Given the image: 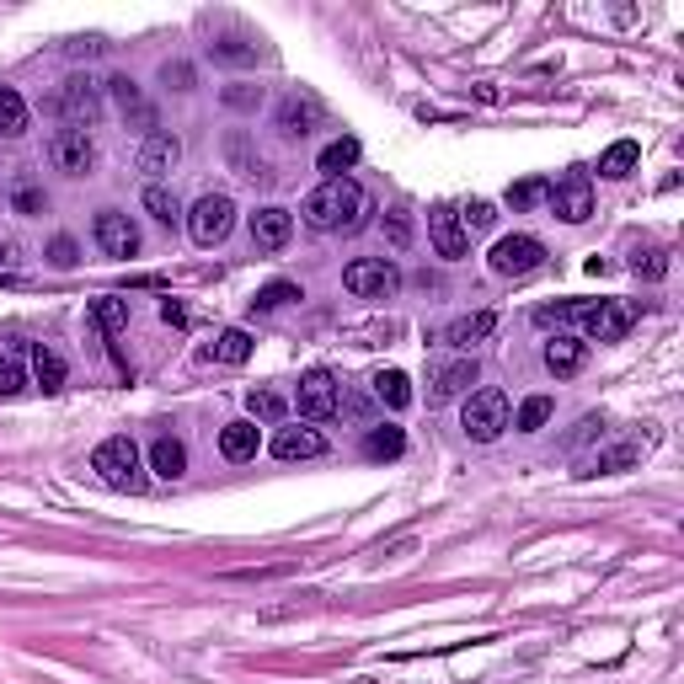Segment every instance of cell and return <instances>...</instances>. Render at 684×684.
Returning <instances> with one entry per match:
<instances>
[{
  "mask_svg": "<svg viewBox=\"0 0 684 684\" xmlns=\"http://www.w3.org/2000/svg\"><path fill=\"white\" fill-rule=\"evenodd\" d=\"M300 214H305L310 230H359L364 214H369V193L353 177H332L305 198Z\"/></svg>",
  "mask_w": 684,
  "mask_h": 684,
  "instance_id": "6da1fadb",
  "label": "cell"
},
{
  "mask_svg": "<svg viewBox=\"0 0 684 684\" xmlns=\"http://www.w3.org/2000/svg\"><path fill=\"white\" fill-rule=\"evenodd\" d=\"M91 471H97L107 487H118V492L145 487V476H139V449H134L129 433H113V439H102L97 449H91Z\"/></svg>",
  "mask_w": 684,
  "mask_h": 684,
  "instance_id": "7a4b0ae2",
  "label": "cell"
},
{
  "mask_svg": "<svg viewBox=\"0 0 684 684\" xmlns=\"http://www.w3.org/2000/svg\"><path fill=\"white\" fill-rule=\"evenodd\" d=\"M43 107H49L54 118H65V129H91V123L102 118V86L86 81V75H70Z\"/></svg>",
  "mask_w": 684,
  "mask_h": 684,
  "instance_id": "3957f363",
  "label": "cell"
},
{
  "mask_svg": "<svg viewBox=\"0 0 684 684\" xmlns=\"http://www.w3.org/2000/svg\"><path fill=\"white\" fill-rule=\"evenodd\" d=\"M508 423H513V407H508V396L497 391V385H487V391H476V396H465V412H460L465 439L492 444V439H497V433H503Z\"/></svg>",
  "mask_w": 684,
  "mask_h": 684,
  "instance_id": "277c9868",
  "label": "cell"
},
{
  "mask_svg": "<svg viewBox=\"0 0 684 684\" xmlns=\"http://www.w3.org/2000/svg\"><path fill=\"white\" fill-rule=\"evenodd\" d=\"M572 321L583 326L588 342H620L631 332L636 310L620 305V300H578V305H572Z\"/></svg>",
  "mask_w": 684,
  "mask_h": 684,
  "instance_id": "5b68a950",
  "label": "cell"
},
{
  "mask_svg": "<svg viewBox=\"0 0 684 684\" xmlns=\"http://www.w3.org/2000/svg\"><path fill=\"white\" fill-rule=\"evenodd\" d=\"M188 230H193L198 246H220L230 230H236V204H230L225 193H204L188 214Z\"/></svg>",
  "mask_w": 684,
  "mask_h": 684,
  "instance_id": "8992f818",
  "label": "cell"
},
{
  "mask_svg": "<svg viewBox=\"0 0 684 684\" xmlns=\"http://www.w3.org/2000/svg\"><path fill=\"white\" fill-rule=\"evenodd\" d=\"M342 284H348V294H359V300H391L401 289V273L385 257H359V262H348Z\"/></svg>",
  "mask_w": 684,
  "mask_h": 684,
  "instance_id": "52a82bcc",
  "label": "cell"
},
{
  "mask_svg": "<svg viewBox=\"0 0 684 684\" xmlns=\"http://www.w3.org/2000/svg\"><path fill=\"white\" fill-rule=\"evenodd\" d=\"M492 273L497 278H530L535 268H546V246H540L535 236H503L492 246Z\"/></svg>",
  "mask_w": 684,
  "mask_h": 684,
  "instance_id": "ba28073f",
  "label": "cell"
},
{
  "mask_svg": "<svg viewBox=\"0 0 684 684\" xmlns=\"http://www.w3.org/2000/svg\"><path fill=\"white\" fill-rule=\"evenodd\" d=\"M49 161H54V171H65V177H86V171L97 166V145H91L86 129H59L49 139Z\"/></svg>",
  "mask_w": 684,
  "mask_h": 684,
  "instance_id": "9c48e42d",
  "label": "cell"
},
{
  "mask_svg": "<svg viewBox=\"0 0 684 684\" xmlns=\"http://www.w3.org/2000/svg\"><path fill=\"white\" fill-rule=\"evenodd\" d=\"M294 407H300L305 423H326V417L337 412V380L326 375V369H310L300 380V396H294Z\"/></svg>",
  "mask_w": 684,
  "mask_h": 684,
  "instance_id": "30bf717a",
  "label": "cell"
},
{
  "mask_svg": "<svg viewBox=\"0 0 684 684\" xmlns=\"http://www.w3.org/2000/svg\"><path fill=\"white\" fill-rule=\"evenodd\" d=\"M546 204H551V214L562 225H583L588 214H594V188H588V177H567V182H556V188H551Z\"/></svg>",
  "mask_w": 684,
  "mask_h": 684,
  "instance_id": "8fae6325",
  "label": "cell"
},
{
  "mask_svg": "<svg viewBox=\"0 0 684 684\" xmlns=\"http://www.w3.org/2000/svg\"><path fill=\"white\" fill-rule=\"evenodd\" d=\"M428 241L439 246V257L449 262H460L465 252H471V236H465V225H460V214L439 204V209H428Z\"/></svg>",
  "mask_w": 684,
  "mask_h": 684,
  "instance_id": "7c38bea8",
  "label": "cell"
},
{
  "mask_svg": "<svg viewBox=\"0 0 684 684\" xmlns=\"http://www.w3.org/2000/svg\"><path fill=\"white\" fill-rule=\"evenodd\" d=\"M97 246L107 257H134L139 252V225L129 220V214H118V209H102L97 214Z\"/></svg>",
  "mask_w": 684,
  "mask_h": 684,
  "instance_id": "4fadbf2b",
  "label": "cell"
},
{
  "mask_svg": "<svg viewBox=\"0 0 684 684\" xmlns=\"http://www.w3.org/2000/svg\"><path fill=\"white\" fill-rule=\"evenodd\" d=\"M316 123H321V102L310 97V91H289V97L278 102V129H284L289 139L316 134Z\"/></svg>",
  "mask_w": 684,
  "mask_h": 684,
  "instance_id": "5bb4252c",
  "label": "cell"
},
{
  "mask_svg": "<svg viewBox=\"0 0 684 684\" xmlns=\"http://www.w3.org/2000/svg\"><path fill=\"white\" fill-rule=\"evenodd\" d=\"M289 236H294V214L289 209H257L252 214V246L257 252H284L289 246Z\"/></svg>",
  "mask_w": 684,
  "mask_h": 684,
  "instance_id": "9a60e30c",
  "label": "cell"
},
{
  "mask_svg": "<svg viewBox=\"0 0 684 684\" xmlns=\"http://www.w3.org/2000/svg\"><path fill=\"white\" fill-rule=\"evenodd\" d=\"M177 161H182V139L177 134H161V129L145 134V145H139V155H134V166L150 171V177H166Z\"/></svg>",
  "mask_w": 684,
  "mask_h": 684,
  "instance_id": "2e32d148",
  "label": "cell"
},
{
  "mask_svg": "<svg viewBox=\"0 0 684 684\" xmlns=\"http://www.w3.org/2000/svg\"><path fill=\"white\" fill-rule=\"evenodd\" d=\"M471 385H476V359H455V364H444L439 375H433V385H428V407H444V401L465 396Z\"/></svg>",
  "mask_w": 684,
  "mask_h": 684,
  "instance_id": "e0dca14e",
  "label": "cell"
},
{
  "mask_svg": "<svg viewBox=\"0 0 684 684\" xmlns=\"http://www.w3.org/2000/svg\"><path fill=\"white\" fill-rule=\"evenodd\" d=\"M546 369L556 380H572V375H583L588 369V342H578V337H562L556 332L551 342H546Z\"/></svg>",
  "mask_w": 684,
  "mask_h": 684,
  "instance_id": "ac0fdd59",
  "label": "cell"
},
{
  "mask_svg": "<svg viewBox=\"0 0 684 684\" xmlns=\"http://www.w3.org/2000/svg\"><path fill=\"white\" fill-rule=\"evenodd\" d=\"M273 455L278 460H316V455H326V439L316 428H278L273 433Z\"/></svg>",
  "mask_w": 684,
  "mask_h": 684,
  "instance_id": "d6986e66",
  "label": "cell"
},
{
  "mask_svg": "<svg viewBox=\"0 0 684 684\" xmlns=\"http://www.w3.org/2000/svg\"><path fill=\"white\" fill-rule=\"evenodd\" d=\"M150 471L161 476V481H177L182 471H188V444L171 439V433H161V439L150 444Z\"/></svg>",
  "mask_w": 684,
  "mask_h": 684,
  "instance_id": "ffe728a7",
  "label": "cell"
},
{
  "mask_svg": "<svg viewBox=\"0 0 684 684\" xmlns=\"http://www.w3.org/2000/svg\"><path fill=\"white\" fill-rule=\"evenodd\" d=\"M257 444H262V433H257V423H225L220 428V455L225 460H257Z\"/></svg>",
  "mask_w": 684,
  "mask_h": 684,
  "instance_id": "44dd1931",
  "label": "cell"
},
{
  "mask_svg": "<svg viewBox=\"0 0 684 684\" xmlns=\"http://www.w3.org/2000/svg\"><path fill=\"white\" fill-rule=\"evenodd\" d=\"M492 332H497V316H492V310H476V316H460L455 326H449L444 342H449V348H471V342L492 337Z\"/></svg>",
  "mask_w": 684,
  "mask_h": 684,
  "instance_id": "7402d4cb",
  "label": "cell"
},
{
  "mask_svg": "<svg viewBox=\"0 0 684 684\" xmlns=\"http://www.w3.org/2000/svg\"><path fill=\"white\" fill-rule=\"evenodd\" d=\"M636 161H642V145H636V139H615V145L599 155V177H610V182L615 177H631Z\"/></svg>",
  "mask_w": 684,
  "mask_h": 684,
  "instance_id": "603a6c76",
  "label": "cell"
},
{
  "mask_svg": "<svg viewBox=\"0 0 684 684\" xmlns=\"http://www.w3.org/2000/svg\"><path fill=\"white\" fill-rule=\"evenodd\" d=\"M401 449H407V433H401L396 423H375L364 433V455L369 460H396Z\"/></svg>",
  "mask_w": 684,
  "mask_h": 684,
  "instance_id": "cb8c5ba5",
  "label": "cell"
},
{
  "mask_svg": "<svg viewBox=\"0 0 684 684\" xmlns=\"http://www.w3.org/2000/svg\"><path fill=\"white\" fill-rule=\"evenodd\" d=\"M27 369H22V342H0V396H22Z\"/></svg>",
  "mask_w": 684,
  "mask_h": 684,
  "instance_id": "d4e9b609",
  "label": "cell"
},
{
  "mask_svg": "<svg viewBox=\"0 0 684 684\" xmlns=\"http://www.w3.org/2000/svg\"><path fill=\"white\" fill-rule=\"evenodd\" d=\"M375 396H380L391 412H407V407H412V380L401 375V369H380V375H375Z\"/></svg>",
  "mask_w": 684,
  "mask_h": 684,
  "instance_id": "484cf974",
  "label": "cell"
},
{
  "mask_svg": "<svg viewBox=\"0 0 684 684\" xmlns=\"http://www.w3.org/2000/svg\"><path fill=\"white\" fill-rule=\"evenodd\" d=\"M316 166L326 171V182H332V177H342V171H353V166H359V139H348V134H342V139H332V145L321 150V161H316Z\"/></svg>",
  "mask_w": 684,
  "mask_h": 684,
  "instance_id": "4316f807",
  "label": "cell"
},
{
  "mask_svg": "<svg viewBox=\"0 0 684 684\" xmlns=\"http://www.w3.org/2000/svg\"><path fill=\"white\" fill-rule=\"evenodd\" d=\"M33 380L43 385V391H65V359H59L49 342L33 348Z\"/></svg>",
  "mask_w": 684,
  "mask_h": 684,
  "instance_id": "83f0119b",
  "label": "cell"
},
{
  "mask_svg": "<svg viewBox=\"0 0 684 684\" xmlns=\"http://www.w3.org/2000/svg\"><path fill=\"white\" fill-rule=\"evenodd\" d=\"M636 460H642V444H615V449H604V455L588 460L583 476H615V471H631Z\"/></svg>",
  "mask_w": 684,
  "mask_h": 684,
  "instance_id": "f1b7e54d",
  "label": "cell"
},
{
  "mask_svg": "<svg viewBox=\"0 0 684 684\" xmlns=\"http://www.w3.org/2000/svg\"><path fill=\"white\" fill-rule=\"evenodd\" d=\"M209 359H220V364H246V359H252V332H241V326L220 332V337H214V348H209Z\"/></svg>",
  "mask_w": 684,
  "mask_h": 684,
  "instance_id": "f546056e",
  "label": "cell"
},
{
  "mask_svg": "<svg viewBox=\"0 0 684 684\" xmlns=\"http://www.w3.org/2000/svg\"><path fill=\"white\" fill-rule=\"evenodd\" d=\"M91 321H97L107 337H118L123 326H129V300H118V294H102V300L91 305Z\"/></svg>",
  "mask_w": 684,
  "mask_h": 684,
  "instance_id": "4dcf8cb0",
  "label": "cell"
},
{
  "mask_svg": "<svg viewBox=\"0 0 684 684\" xmlns=\"http://www.w3.org/2000/svg\"><path fill=\"white\" fill-rule=\"evenodd\" d=\"M546 198H551V182L546 177H524V182H513V188H508V209L524 214V209L546 204Z\"/></svg>",
  "mask_w": 684,
  "mask_h": 684,
  "instance_id": "1f68e13d",
  "label": "cell"
},
{
  "mask_svg": "<svg viewBox=\"0 0 684 684\" xmlns=\"http://www.w3.org/2000/svg\"><path fill=\"white\" fill-rule=\"evenodd\" d=\"M0 134H6V139L27 134V102L11 86H0Z\"/></svg>",
  "mask_w": 684,
  "mask_h": 684,
  "instance_id": "d6a6232c",
  "label": "cell"
},
{
  "mask_svg": "<svg viewBox=\"0 0 684 684\" xmlns=\"http://www.w3.org/2000/svg\"><path fill=\"white\" fill-rule=\"evenodd\" d=\"M551 412H556V401H551V396H530L519 412H513V423H508V428L535 433V428H546V423H551Z\"/></svg>",
  "mask_w": 684,
  "mask_h": 684,
  "instance_id": "836d02e7",
  "label": "cell"
},
{
  "mask_svg": "<svg viewBox=\"0 0 684 684\" xmlns=\"http://www.w3.org/2000/svg\"><path fill=\"white\" fill-rule=\"evenodd\" d=\"M145 209H150L161 225H177V220H182V204H177V193H166L161 182H150V188H145Z\"/></svg>",
  "mask_w": 684,
  "mask_h": 684,
  "instance_id": "e575fe53",
  "label": "cell"
},
{
  "mask_svg": "<svg viewBox=\"0 0 684 684\" xmlns=\"http://www.w3.org/2000/svg\"><path fill=\"white\" fill-rule=\"evenodd\" d=\"M246 412L262 417V423H284V417H289V401L278 396V391H252V396H246Z\"/></svg>",
  "mask_w": 684,
  "mask_h": 684,
  "instance_id": "d590c367",
  "label": "cell"
},
{
  "mask_svg": "<svg viewBox=\"0 0 684 684\" xmlns=\"http://www.w3.org/2000/svg\"><path fill=\"white\" fill-rule=\"evenodd\" d=\"M11 209L33 220V214H43V209H49V198H43V188H38V182H17V188H11Z\"/></svg>",
  "mask_w": 684,
  "mask_h": 684,
  "instance_id": "8d00e7d4",
  "label": "cell"
},
{
  "mask_svg": "<svg viewBox=\"0 0 684 684\" xmlns=\"http://www.w3.org/2000/svg\"><path fill=\"white\" fill-rule=\"evenodd\" d=\"M107 91L118 97L123 113H145V97H139V86L129 81V75H113V81H107Z\"/></svg>",
  "mask_w": 684,
  "mask_h": 684,
  "instance_id": "74e56055",
  "label": "cell"
},
{
  "mask_svg": "<svg viewBox=\"0 0 684 684\" xmlns=\"http://www.w3.org/2000/svg\"><path fill=\"white\" fill-rule=\"evenodd\" d=\"M289 300H300V284H268V289H257L252 310H278V305H289Z\"/></svg>",
  "mask_w": 684,
  "mask_h": 684,
  "instance_id": "f35d334b",
  "label": "cell"
},
{
  "mask_svg": "<svg viewBox=\"0 0 684 684\" xmlns=\"http://www.w3.org/2000/svg\"><path fill=\"white\" fill-rule=\"evenodd\" d=\"M385 236H391L396 252H407V246H412V220H407V209H391V214H385Z\"/></svg>",
  "mask_w": 684,
  "mask_h": 684,
  "instance_id": "ab89813d",
  "label": "cell"
},
{
  "mask_svg": "<svg viewBox=\"0 0 684 684\" xmlns=\"http://www.w3.org/2000/svg\"><path fill=\"white\" fill-rule=\"evenodd\" d=\"M460 225H465V236H471V230H492L497 225V209L487 204V198H476V204L460 214Z\"/></svg>",
  "mask_w": 684,
  "mask_h": 684,
  "instance_id": "60d3db41",
  "label": "cell"
},
{
  "mask_svg": "<svg viewBox=\"0 0 684 684\" xmlns=\"http://www.w3.org/2000/svg\"><path fill=\"white\" fill-rule=\"evenodd\" d=\"M220 97H225V107H236V113H252L262 102V86H225Z\"/></svg>",
  "mask_w": 684,
  "mask_h": 684,
  "instance_id": "b9f144b4",
  "label": "cell"
},
{
  "mask_svg": "<svg viewBox=\"0 0 684 684\" xmlns=\"http://www.w3.org/2000/svg\"><path fill=\"white\" fill-rule=\"evenodd\" d=\"M214 54H220V59H230V65H257V49H252V43H236V38L214 43Z\"/></svg>",
  "mask_w": 684,
  "mask_h": 684,
  "instance_id": "7bdbcfd3",
  "label": "cell"
},
{
  "mask_svg": "<svg viewBox=\"0 0 684 684\" xmlns=\"http://www.w3.org/2000/svg\"><path fill=\"white\" fill-rule=\"evenodd\" d=\"M49 262H54V268H75V262H81V246H75L70 236H54V246H49Z\"/></svg>",
  "mask_w": 684,
  "mask_h": 684,
  "instance_id": "ee69618b",
  "label": "cell"
},
{
  "mask_svg": "<svg viewBox=\"0 0 684 684\" xmlns=\"http://www.w3.org/2000/svg\"><path fill=\"white\" fill-rule=\"evenodd\" d=\"M230 161H236L241 177H262V161H252V155H246V139H241V134L230 139Z\"/></svg>",
  "mask_w": 684,
  "mask_h": 684,
  "instance_id": "f6af8a7d",
  "label": "cell"
},
{
  "mask_svg": "<svg viewBox=\"0 0 684 684\" xmlns=\"http://www.w3.org/2000/svg\"><path fill=\"white\" fill-rule=\"evenodd\" d=\"M631 268L642 273V278H663V273H668V257H663V252H636Z\"/></svg>",
  "mask_w": 684,
  "mask_h": 684,
  "instance_id": "bcb514c9",
  "label": "cell"
},
{
  "mask_svg": "<svg viewBox=\"0 0 684 684\" xmlns=\"http://www.w3.org/2000/svg\"><path fill=\"white\" fill-rule=\"evenodd\" d=\"M161 81L171 91H188L193 86V65H182V59H177V65H161Z\"/></svg>",
  "mask_w": 684,
  "mask_h": 684,
  "instance_id": "7dc6e473",
  "label": "cell"
},
{
  "mask_svg": "<svg viewBox=\"0 0 684 684\" xmlns=\"http://www.w3.org/2000/svg\"><path fill=\"white\" fill-rule=\"evenodd\" d=\"M578 305V300H572ZM572 305H540L535 310V326H562V321H572Z\"/></svg>",
  "mask_w": 684,
  "mask_h": 684,
  "instance_id": "c3c4849f",
  "label": "cell"
},
{
  "mask_svg": "<svg viewBox=\"0 0 684 684\" xmlns=\"http://www.w3.org/2000/svg\"><path fill=\"white\" fill-rule=\"evenodd\" d=\"M594 433H604V417H583V423H578V433H572V439H567V449L588 444V439H594Z\"/></svg>",
  "mask_w": 684,
  "mask_h": 684,
  "instance_id": "681fc988",
  "label": "cell"
},
{
  "mask_svg": "<svg viewBox=\"0 0 684 684\" xmlns=\"http://www.w3.org/2000/svg\"><path fill=\"white\" fill-rule=\"evenodd\" d=\"M65 49H70V59H81V54H86V59H97V54H102V43H97V38H75V43H65Z\"/></svg>",
  "mask_w": 684,
  "mask_h": 684,
  "instance_id": "f907efd6",
  "label": "cell"
},
{
  "mask_svg": "<svg viewBox=\"0 0 684 684\" xmlns=\"http://www.w3.org/2000/svg\"><path fill=\"white\" fill-rule=\"evenodd\" d=\"M161 321L166 326H188V310H182L177 300H161Z\"/></svg>",
  "mask_w": 684,
  "mask_h": 684,
  "instance_id": "816d5d0a",
  "label": "cell"
},
{
  "mask_svg": "<svg viewBox=\"0 0 684 684\" xmlns=\"http://www.w3.org/2000/svg\"><path fill=\"white\" fill-rule=\"evenodd\" d=\"M6 262H11V252H6V246H0V268H6Z\"/></svg>",
  "mask_w": 684,
  "mask_h": 684,
  "instance_id": "f5cc1de1",
  "label": "cell"
}]
</instances>
